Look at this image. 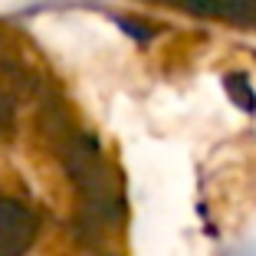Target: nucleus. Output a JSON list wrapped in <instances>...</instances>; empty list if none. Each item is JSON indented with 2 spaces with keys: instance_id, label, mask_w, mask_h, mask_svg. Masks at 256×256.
Wrapping results in <instances>:
<instances>
[{
  "instance_id": "1",
  "label": "nucleus",
  "mask_w": 256,
  "mask_h": 256,
  "mask_svg": "<svg viewBox=\"0 0 256 256\" xmlns=\"http://www.w3.org/2000/svg\"><path fill=\"white\" fill-rule=\"evenodd\" d=\"M236 256H256V253H236Z\"/></svg>"
}]
</instances>
